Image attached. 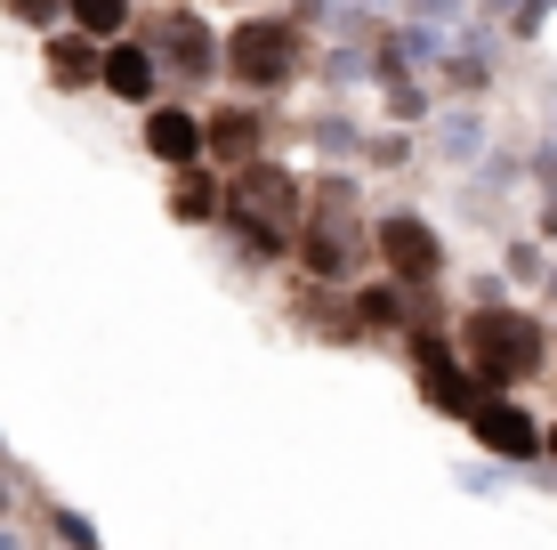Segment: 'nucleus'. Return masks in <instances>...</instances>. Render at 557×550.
<instances>
[{
    "mask_svg": "<svg viewBox=\"0 0 557 550\" xmlns=\"http://www.w3.org/2000/svg\"><path fill=\"white\" fill-rule=\"evenodd\" d=\"M460 356H469L476 381L509 389V381H533L542 372V325L517 308H476L469 325H460Z\"/></svg>",
    "mask_w": 557,
    "mask_h": 550,
    "instance_id": "nucleus-1",
    "label": "nucleus"
},
{
    "mask_svg": "<svg viewBox=\"0 0 557 550\" xmlns=\"http://www.w3.org/2000/svg\"><path fill=\"white\" fill-rule=\"evenodd\" d=\"M226 211H235V227L259 243V252H275L283 227H292L299 211V179L275 162H235V195H226Z\"/></svg>",
    "mask_w": 557,
    "mask_h": 550,
    "instance_id": "nucleus-2",
    "label": "nucleus"
},
{
    "mask_svg": "<svg viewBox=\"0 0 557 550\" xmlns=\"http://www.w3.org/2000/svg\"><path fill=\"white\" fill-rule=\"evenodd\" d=\"M146 155L153 162H195L202 155V113H186V106L146 113Z\"/></svg>",
    "mask_w": 557,
    "mask_h": 550,
    "instance_id": "nucleus-7",
    "label": "nucleus"
},
{
    "mask_svg": "<svg viewBox=\"0 0 557 550\" xmlns=\"http://www.w3.org/2000/svg\"><path fill=\"white\" fill-rule=\"evenodd\" d=\"M57 9L65 0H9V16H25V25H57Z\"/></svg>",
    "mask_w": 557,
    "mask_h": 550,
    "instance_id": "nucleus-14",
    "label": "nucleus"
},
{
    "mask_svg": "<svg viewBox=\"0 0 557 550\" xmlns=\"http://www.w3.org/2000/svg\"><path fill=\"white\" fill-rule=\"evenodd\" d=\"M219 211V195H210V186H178V219H210Z\"/></svg>",
    "mask_w": 557,
    "mask_h": 550,
    "instance_id": "nucleus-13",
    "label": "nucleus"
},
{
    "mask_svg": "<svg viewBox=\"0 0 557 550\" xmlns=\"http://www.w3.org/2000/svg\"><path fill=\"white\" fill-rule=\"evenodd\" d=\"M98 82H106L122 106H138L146 89H153V57H146V49H106V57H98Z\"/></svg>",
    "mask_w": 557,
    "mask_h": 550,
    "instance_id": "nucleus-9",
    "label": "nucleus"
},
{
    "mask_svg": "<svg viewBox=\"0 0 557 550\" xmlns=\"http://www.w3.org/2000/svg\"><path fill=\"white\" fill-rule=\"evenodd\" d=\"M138 41H153V49H162L178 73H210V49H219V41H210V33H202L186 9H170V16H146V33H138Z\"/></svg>",
    "mask_w": 557,
    "mask_h": 550,
    "instance_id": "nucleus-6",
    "label": "nucleus"
},
{
    "mask_svg": "<svg viewBox=\"0 0 557 550\" xmlns=\"http://www.w3.org/2000/svg\"><path fill=\"white\" fill-rule=\"evenodd\" d=\"M226 73H235L243 89H275L299 73V25H283V16H251V25H235V41H226Z\"/></svg>",
    "mask_w": 557,
    "mask_h": 550,
    "instance_id": "nucleus-3",
    "label": "nucleus"
},
{
    "mask_svg": "<svg viewBox=\"0 0 557 550\" xmlns=\"http://www.w3.org/2000/svg\"><path fill=\"white\" fill-rule=\"evenodd\" d=\"M65 9H73V25L98 33V41H113V33L129 25V0H65Z\"/></svg>",
    "mask_w": 557,
    "mask_h": 550,
    "instance_id": "nucleus-11",
    "label": "nucleus"
},
{
    "mask_svg": "<svg viewBox=\"0 0 557 550\" xmlns=\"http://www.w3.org/2000/svg\"><path fill=\"white\" fill-rule=\"evenodd\" d=\"M380 259H388L396 283H429L436 268H445V252H436V235L420 219H388L380 227Z\"/></svg>",
    "mask_w": 557,
    "mask_h": 550,
    "instance_id": "nucleus-5",
    "label": "nucleus"
},
{
    "mask_svg": "<svg viewBox=\"0 0 557 550\" xmlns=\"http://www.w3.org/2000/svg\"><path fill=\"white\" fill-rule=\"evenodd\" d=\"M49 73H57L65 89L98 82V33H57V41H49Z\"/></svg>",
    "mask_w": 557,
    "mask_h": 550,
    "instance_id": "nucleus-10",
    "label": "nucleus"
},
{
    "mask_svg": "<svg viewBox=\"0 0 557 550\" xmlns=\"http://www.w3.org/2000/svg\"><path fill=\"white\" fill-rule=\"evenodd\" d=\"M202 155H219L226 170H235V162H251V155H259V113H243V106L202 113Z\"/></svg>",
    "mask_w": 557,
    "mask_h": 550,
    "instance_id": "nucleus-8",
    "label": "nucleus"
},
{
    "mask_svg": "<svg viewBox=\"0 0 557 550\" xmlns=\"http://www.w3.org/2000/svg\"><path fill=\"white\" fill-rule=\"evenodd\" d=\"M469 429L485 438V453H502V462H525V453H542V429H533V413H525V405H502V396L469 405Z\"/></svg>",
    "mask_w": 557,
    "mask_h": 550,
    "instance_id": "nucleus-4",
    "label": "nucleus"
},
{
    "mask_svg": "<svg viewBox=\"0 0 557 550\" xmlns=\"http://www.w3.org/2000/svg\"><path fill=\"white\" fill-rule=\"evenodd\" d=\"M542 445H549V453H557V429H542Z\"/></svg>",
    "mask_w": 557,
    "mask_h": 550,
    "instance_id": "nucleus-15",
    "label": "nucleus"
},
{
    "mask_svg": "<svg viewBox=\"0 0 557 550\" xmlns=\"http://www.w3.org/2000/svg\"><path fill=\"white\" fill-rule=\"evenodd\" d=\"M356 308H363V325H396V292H388V283H380V292H363Z\"/></svg>",
    "mask_w": 557,
    "mask_h": 550,
    "instance_id": "nucleus-12",
    "label": "nucleus"
}]
</instances>
